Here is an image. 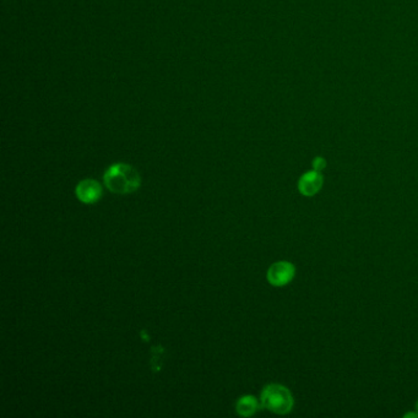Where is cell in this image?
I'll return each mask as SVG.
<instances>
[{
	"instance_id": "6da1fadb",
	"label": "cell",
	"mask_w": 418,
	"mask_h": 418,
	"mask_svg": "<svg viewBox=\"0 0 418 418\" xmlns=\"http://www.w3.org/2000/svg\"><path fill=\"white\" fill-rule=\"evenodd\" d=\"M105 184L114 194H131L142 185V178L134 167L114 164L105 173Z\"/></svg>"
},
{
	"instance_id": "7a4b0ae2",
	"label": "cell",
	"mask_w": 418,
	"mask_h": 418,
	"mask_svg": "<svg viewBox=\"0 0 418 418\" xmlns=\"http://www.w3.org/2000/svg\"><path fill=\"white\" fill-rule=\"evenodd\" d=\"M261 407L276 415H287L295 406L293 395L281 384H267L260 395Z\"/></svg>"
},
{
	"instance_id": "3957f363",
	"label": "cell",
	"mask_w": 418,
	"mask_h": 418,
	"mask_svg": "<svg viewBox=\"0 0 418 418\" xmlns=\"http://www.w3.org/2000/svg\"><path fill=\"white\" fill-rule=\"evenodd\" d=\"M296 276V266L291 261L281 260L269 267L266 277L267 281L275 287H283L292 283Z\"/></svg>"
},
{
	"instance_id": "277c9868",
	"label": "cell",
	"mask_w": 418,
	"mask_h": 418,
	"mask_svg": "<svg viewBox=\"0 0 418 418\" xmlns=\"http://www.w3.org/2000/svg\"><path fill=\"white\" fill-rule=\"evenodd\" d=\"M324 178L322 173L318 171L306 172L302 174V177L298 181V192L306 198H312L318 194L319 192L323 188Z\"/></svg>"
},
{
	"instance_id": "5b68a950",
	"label": "cell",
	"mask_w": 418,
	"mask_h": 418,
	"mask_svg": "<svg viewBox=\"0 0 418 418\" xmlns=\"http://www.w3.org/2000/svg\"><path fill=\"white\" fill-rule=\"evenodd\" d=\"M77 199L83 204H94L102 198V187L100 183L94 179H83L79 183L75 189Z\"/></svg>"
},
{
	"instance_id": "8992f818",
	"label": "cell",
	"mask_w": 418,
	"mask_h": 418,
	"mask_svg": "<svg viewBox=\"0 0 418 418\" xmlns=\"http://www.w3.org/2000/svg\"><path fill=\"white\" fill-rule=\"evenodd\" d=\"M260 405L261 404H259V401L257 400V397H254L253 395H246L237 401V413L244 417H249L259 410Z\"/></svg>"
},
{
	"instance_id": "52a82bcc",
	"label": "cell",
	"mask_w": 418,
	"mask_h": 418,
	"mask_svg": "<svg viewBox=\"0 0 418 418\" xmlns=\"http://www.w3.org/2000/svg\"><path fill=\"white\" fill-rule=\"evenodd\" d=\"M325 167H326V162H325L324 159H314V162H313V168H314V171L322 172L324 170Z\"/></svg>"
},
{
	"instance_id": "ba28073f",
	"label": "cell",
	"mask_w": 418,
	"mask_h": 418,
	"mask_svg": "<svg viewBox=\"0 0 418 418\" xmlns=\"http://www.w3.org/2000/svg\"><path fill=\"white\" fill-rule=\"evenodd\" d=\"M416 411L418 413V401L416 402Z\"/></svg>"
}]
</instances>
